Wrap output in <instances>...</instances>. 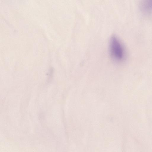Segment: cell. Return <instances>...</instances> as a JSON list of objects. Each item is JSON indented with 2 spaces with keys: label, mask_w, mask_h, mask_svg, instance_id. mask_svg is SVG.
Instances as JSON below:
<instances>
[{
  "label": "cell",
  "mask_w": 152,
  "mask_h": 152,
  "mask_svg": "<svg viewBox=\"0 0 152 152\" xmlns=\"http://www.w3.org/2000/svg\"><path fill=\"white\" fill-rule=\"evenodd\" d=\"M108 51L111 59L114 63L120 64L125 61L127 57L125 47L120 39L115 34L112 35L110 38Z\"/></svg>",
  "instance_id": "1"
},
{
  "label": "cell",
  "mask_w": 152,
  "mask_h": 152,
  "mask_svg": "<svg viewBox=\"0 0 152 152\" xmlns=\"http://www.w3.org/2000/svg\"><path fill=\"white\" fill-rule=\"evenodd\" d=\"M139 7L143 14L147 15H152V0H144L140 2Z\"/></svg>",
  "instance_id": "2"
}]
</instances>
